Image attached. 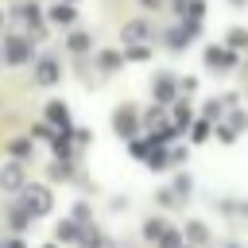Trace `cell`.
Returning <instances> with one entry per match:
<instances>
[{
  "mask_svg": "<svg viewBox=\"0 0 248 248\" xmlns=\"http://www.w3.org/2000/svg\"><path fill=\"white\" fill-rule=\"evenodd\" d=\"M4 62H8V66H23V62H31V39H23V35H8V39H4Z\"/></svg>",
  "mask_w": 248,
  "mask_h": 248,
  "instance_id": "cell-1",
  "label": "cell"
},
{
  "mask_svg": "<svg viewBox=\"0 0 248 248\" xmlns=\"http://www.w3.org/2000/svg\"><path fill=\"white\" fill-rule=\"evenodd\" d=\"M23 205H27L35 217H43V213H50L54 198H50V190H46V186H23Z\"/></svg>",
  "mask_w": 248,
  "mask_h": 248,
  "instance_id": "cell-2",
  "label": "cell"
},
{
  "mask_svg": "<svg viewBox=\"0 0 248 248\" xmlns=\"http://www.w3.org/2000/svg\"><path fill=\"white\" fill-rule=\"evenodd\" d=\"M23 186H27V182H23V167H19V159L4 163V167H0V190L16 194V190H23Z\"/></svg>",
  "mask_w": 248,
  "mask_h": 248,
  "instance_id": "cell-3",
  "label": "cell"
},
{
  "mask_svg": "<svg viewBox=\"0 0 248 248\" xmlns=\"http://www.w3.org/2000/svg\"><path fill=\"white\" fill-rule=\"evenodd\" d=\"M58 74H62V70H58L54 58H39V66H35V81H39V85H54Z\"/></svg>",
  "mask_w": 248,
  "mask_h": 248,
  "instance_id": "cell-4",
  "label": "cell"
},
{
  "mask_svg": "<svg viewBox=\"0 0 248 248\" xmlns=\"http://www.w3.org/2000/svg\"><path fill=\"white\" fill-rule=\"evenodd\" d=\"M46 120H50L54 128H62V132L74 128V124H70V108H66L62 101H50V105H46Z\"/></svg>",
  "mask_w": 248,
  "mask_h": 248,
  "instance_id": "cell-5",
  "label": "cell"
},
{
  "mask_svg": "<svg viewBox=\"0 0 248 248\" xmlns=\"http://www.w3.org/2000/svg\"><path fill=\"white\" fill-rule=\"evenodd\" d=\"M8 221H12V229H16V232H23V229H27L31 221H35V213H31V209H27L23 202H19V205H12V213H8Z\"/></svg>",
  "mask_w": 248,
  "mask_h": 248,
  "instance_id": "cell-6",
  "label": "cell"
},
{
  "mask_svg": "<svg viewBox=\"0 0 248 248\" xmlns=\"http://www.w3.org/2000/svg\"><path fill=\"white\" fill-rule=\"evenodd\" d=\"M205 58H209V66H213V70H229V66L236 62V54H229V50H221V46H209V50H205Z\"/></svg>",
  "mask_w": 248,
  "mask_h": 248,
  "instance_id": "cell-7",
  "label": "cell"
},
{
  "mask_svg": "<svg viewBox=\"0 0 248 248\" xmlns=\"http://www.w3.org/2000/svg\"><path fill=\"white\" fill-rule=\"evenodd\" d=\"M174 85H178V81H174L170 74H159V78H155V97H159V101H170V97H174Z\"/></svg>",
  "mask_w": 248,
  "mask_h": 248,
  "instance_id": "cell-8",
  "label": "cell"
},
{
  "mask_svg": "<svg viewBox=\"0 0 248 248\" xmlns=\"http://www.w3.org/2000/svg\"><path fill=\"white\" fill-rule=\"evenodd\" d=\"M132 128H136V112L132 108H120L116 112V132L120 136H132Z\"/></svg>",
  "mask_w": 248,
  "mask_h": 248,
  "instance_id": "cell-9",
  "label": "cell"
},
{
  "mask_svg": "<svg viewBox=\"0 0 248 248\" xmlns=\"http://www.w3.org/2000/svg\"><path fill=\"white\" fill-rule=\"evenodd\" d=\"M50 19H54V23H74V8H70V4H54V8H50Z\"/></svg>",
  "mask_w": 248,
  "mask_h": 248,
  "instance_id": "cell-10",
  "label": "cell"
},
{
  "mask_svg": "<svg viewBox=\"0 0 248 248\" xmlns=\"http://www.w3.org/2000/svg\"><path fill=\"white\" fill-rule=\"evenodd\" d=\"M19 19H23L31 31H39V8H35V4H23V8H19Z\"/></svg>",
  "mask_w": 248,
  "mask_h": 248,
  "instance_id": "cell-11",
  "label": "cell"
},
{
  "mask_svg": "<svg viewBox=\"0 0 248 248\" xmlns=\"http://www.w3.org/2000/svg\"><path fill=\"white\" fill-rule=\"evenodd\" d=\"M8 155H12V159H19V163H23V159H27V155H31V140H12V147H8Z\"/></svg>",
  "mask_w": 248,
  "mask_h": 248,
  "instance_id": "cell-12",
  "label": "cell"
},
{
  "mask_svg": "<svg viewBox=\"0 0 248 248\" xmlns=\"http://www.w3.org/2000/svg\"><path fill=\"white\" fill-rule=\"evenodd\" d=\"M78 236H81L78 221H62V225H58V240H78Z\"/></svg>",
  "mask_w": 248,
  "mask_h": 248,
  "instance_id": "cell-13",
  "label": "cell"
},
{
  "mask_svg": "<svg viewBox=\"0 0 248 248\" xmlns=\"http://www.w3.org/2000/svg\"><path fill=\"white\" fill-rule=\"evenodd\" d=\"M124 39H128V43L147 39V23H128V27H124Z\"/></svg>",
  "mask_w": 248,
  "mask_h": 248,
  "instance_id": "cell-14",
  "label": "cell"
},
{
  "mask_svg": "<svg viewBox=\"0 0 248 248\" xmlns=\"http://www.w3.org/2000/svg\"><path fill=\"white\" fill-rule=\"evenodd\" d=\"M178 244H182V236H178L174 229H163V232H159V248H178Z\"/></svg>",
  "mask_w": 248,
  "mask_h": 248,
  "instance_id": "cell-15",
  "label": "cell"
},
{
  "mask_svg": "<svg viewBox=\"0 0 248 248\" xmlns=\"http://www.w3.org/2000/svg\"><path fill=\"white\" fill-rule=\"evenodd\" d=\"M70 50H89V35H70Z\"/></svg>",
  "mask_w": 248,
  "mask_h": 248,
  "instance_id": "cell-16",
  "label": "cell"
},
{
  "mask_svg": "<svg viewBox=\"0 0 248 248\" xmlns=\"http://www.w3.org/2000/svg\"><path fill=\"white\" fill-rule=\"evenodd\" d=\"M101 66H105V70H116V66H120V54H116V50H105V54H101Z\"/></svg>",
  "mask_w": 248,
  "mask_h": 248,
  "instance_id": "cell-17",
  "label": "cell"
},
{
  "mask_svg": "<svg viewBox=\"0 0 248 248\" xmlns=\"http://www.w3.org/2000/svg\"><path fill=\"white\" fill-rule=\"evenodd\" d=\"M163 229H167L163 221H147V225H143V236H147V240H155V236H159Z\"/></svg>",
  "mask_w": 248,
  "mask_h": 248,
  "instance_id": "cell-18",
  "label": "cell"
},
{
  "mask_svg": "<svg viewBox=\"0 0 248 248\" xmlns=\"http://www.w3.org/2000/svg\"><path fill=\"white\" fill-rule=\"evenodd\" d=\"M54 151H58L62 159H70V140H66V132H62L58 140H54Z\"/></svg>",
  "mask_w": 248,
  "mask_h": 248,
  "instance_id": "cell-19",
  "label": "cell"
},
{
  "mask_svg": "<svg viewBox=\"0 0 248 248\" xmlns=\"http://www.w3.org/2000/svg\"><path fill=\"white\" fill-rule=\"evenodd\" d=\"M174 116H178V124H174V128H186V120H190V108H186V105H178V108H174Z\"/></svg>",
  "mask_w": 248,
  "mask_h": 248,
  "instance_id": "cell-20",
  "label": "cell"
},
{
  "mask_svg": "<svg viewBox=\"0 0 248 248\" xmlns=\"http://www.w3.org/2000/svg\"><path fill=\"white\" fill-rule=\"evenodd\" d=\"M205 136H209V124H205V120H198V128H194V140H205Z\"/></svg>",
  "mask_w": 248,
  "mask_h": 248,
  "instance_id": "cell-21",
  "label": "cell"
},
{
  "mask_svg": "<svg viewBox=\"0 0 248 248\" xmlns=\"http://www.w3.org/2000/svg\"><path fill=\"white\" fill-rule=\"evenodd\" d=\"M186 232H190V240H205V229H202V225H190Z\"/></svg>",
  "mask_w": 248,
  "mask_h": 248,
  "instance_id": "cell-22",
  "label": "cell"
},
{
  "mask_svg": "<svg viewBox=\"0 0 248 248\" xmlns=\"http://www.w3.org/2000/svg\"><path fill=\"white\" fill-rule=\"evenodd\" d=\"M0 248H27L19 236H8V240H0Z\"/></svg>",
  "mask_w": 248,
  "mask_h": 248,
  "instance_id": "cell-23",
  "label": "cell"
},
{
  "mask_svg": "<svg viewBox=\"0 0 248 248\" xmlns=\"http://www.w3.org/2000/svg\"><path fill=\"white\" fill-rule=\"evenodd\" d=\"M140 4H143V8H159L163 0H140Z\"/></svg>",
  "mask_w": 248,
  "mask_h": 248,
  "instance_id": "cell-24",
  "label": "cell"
},
{
  "mask_svg": "<svg viewBox=\"0 0 248 248\" xmlns=\"http://www.w3.org/2000/svg\"><path fill=\"white\" fill-rule=\"evenodd\" d=\"M43 248H54V244H43Z\"/></svg>",
  "mask_w": 248,
  "mask_h": 248,
  "instance_id": "cell-25",
  "label": "cell"
},
{
  "mask_svg": "<svg viewBox=\"0 0 248 248\" xmlns=\"http://www.w3.org/2000/svg\"><path fill=\"white\" fill-rule=\"evenodd\" d=\"M0 23H4V16H0Z\"/></svg>",
  "mask_w": 248,
  "mask_h": 248,
  "instance_id": "cell-26",
  "label": "cell"
}]
</instances>
